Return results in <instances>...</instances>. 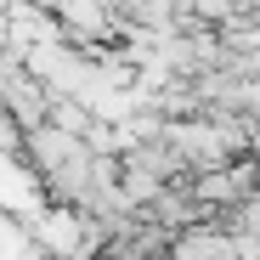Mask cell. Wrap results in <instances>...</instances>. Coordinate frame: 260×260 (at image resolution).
<instances>
[{
    "instance_id": "6da1fadb",
    "label": "cell",
    "mask_w": 260,
    "mask_h": 260,
    "mask_svg": "<svg viewBox=\"0 0 260 260\" xmlns=\"http://www.w3.org/2000/svg\"><path fill=\"white\" fill-rule=\"evenodd\" d=\"M170 260H243V243L221 221H198L170 238Z\"/></svg>"
}]
</instances>
